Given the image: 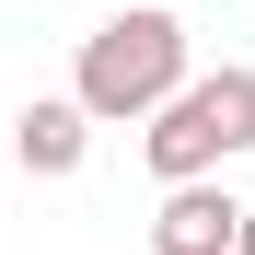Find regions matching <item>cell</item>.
Masks as SVG:
<instances>
[{
    "instance_id": "cell-1",
    "label": "cell",
    "mask_w": 255,
    "mask_h": 255,
    "mask_svg": "<svg viewBox=\"0 0 255 255\" xmlns=\"http://www.w3.org/2000/svg\"><path fill=\"white\" fill-rule=\"evenodd\" d=\"M186 81V23L174 12H116L81 35V81L70 93L93 105V128H128V116H151L162 93Z\"/></svg>"
},
{
    "instance_id": "cell-5",
    "label": "cell",
    "mask_w": 255,
    "mask_h": 255,
    "mask_svg": "<svg viewBox=\"0 0 255 255\" xmlns=\"http://www.w3.org/2000/svg\"><path fill=\"white\" fill-rule=\"evenodd\" d=\"M232 255H255V209H244V232H232Z\"/></svg>"
},
{
    "instance_id": "cell-2",
    "label": "cell",
    "mask_w": 255,
    "mask_h": 255,
    "mask_svg": "<svg viewBox=\"0 0 255 255\" xmlns=\"http://www.w3.org/2000/svg\"><path fill=\"white\" fill-rule=\"evenodd\" d=\"M139 151H151L162 186L255 151V70H197V81H174V93L151 105V139H139Z\"/></svg>"
},
{
    "instance_id": "cell-4",
    "label": "cell",
    "mask_w": 255,
    "mask_h": 255,
    "mask_svg": "<svg viewBox=\"0 0 255 255\" xmlns=\"http://www.w3.org/2000/svg\"><path fill=\"white\" fill-rule=\"evenodd\" d=\"M12 151H23V174H81V151H93V105L81 93H35L12 116Z\"/></svg>"
},
{
    "instance_id": "cell-3",
    "label": "cell",
    "mask_w": 255,
    "mask_h": 255,
    "mask_svg": "<svg viewBox=\"0 0 255 255\" xmlns=\"http://www.w3.org/2000/svg\"><path fill=\"white\" fill-rule=\"evenodd\" d=\"M232 232H244V197H221L209 174H174L162 221H151V255H232Z\"/></svg>"
}]
</instances>
